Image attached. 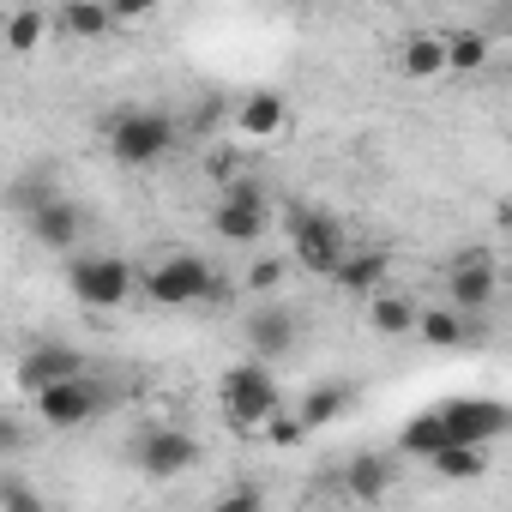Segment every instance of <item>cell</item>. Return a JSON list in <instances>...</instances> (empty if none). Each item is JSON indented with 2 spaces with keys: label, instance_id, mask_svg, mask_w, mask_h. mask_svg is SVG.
Here are the masks:
<instances>
[{
  "label": "cell",
  "instance_id": "1",
  "mask_svg": "<svg viewBox=\"0 0 512 512\" xmlns=\"http://www.w3.org/2000/svg\"><path fill=\"white\" fill-rule=\"evenodd\" d=\"M217 410H223V422H229L235 434L266 440V422L284 410V398H278V380L266 374V362H260V356L223 368V380H217Z\"/></svg>",
  "mask_w": 512,
  "mask_h": 512
},
{
  "label": "cell",
  "instance_id": "2",
  "mask_svg": "<svg viewBox=\"0 0 512 512\" xmlns=\"http://www.w3.org/2000/svg\"><path fill=\"white\" fill-rule=\"evenodd\" d=\"M139 290L157 302V308H193V302H223L229 284L211 272V260L175 247V253H157V260L139 272Z\"/></svg>",
  "mask_w": 512,
  "mask_h": 512
},
{
  "label": "cell",
  "instance_id": "3",
  "mask_svg": "<svg viewBox=\"0 0 512 512\" xmlns=\"http://www.w3.org/2000/svg\"><path fill=\"white\" fill-rule=\"evenodd\" d=\"M175 139H181V127H175L169 115H157V109H127V115L109 121V157L127 163V169L163 163V157L175 151Z\"/></svg>",
  "mask_w": 512,
  "mask_h": 512
},
{
  "label": "cell",
  "instance_id": "4",
  "mask_svg": "<svg viewBox=\"0 0 512 512\" xmlns=\"http://www.w3.org/2000/svg\"><path fill=\"white\" fill-rule=\"evenodd\" d=\"M109 386L91 374V368H79V374H67V380H55V386H43V392H31V404H37V422L43 428H85V422H97L103 410H109Z\"/></svg>",
  "mask_w": 512,
  "mask_h": 512
},
{
  "label": "cell",
  "instance_id": "5",
  "mask_svg": "<svg viewBox=\"0 0 512 512\" xmlns=\"http://www.w3.org/2000/svg\"><path fill=\"white\" fill-rule=\"evenodd\" d=\"M67 290L79 296V308L109 314V308H121L139 290V266L115 260V253H79V260L67 266Z\"/></svg>",
  "mask_w": 512,
  "mask_h": 512
},
{
  "label": "cell",
  "instance_id": "6",
  "mask_svg": "<svg viewBox=\"0 0 512 512\" xmlns=\"http://www.w3.org/2000/svg\"><path fill=\"white\" fill-rule=\"evenodd\" d=\"M211 229L223 241H260L272 229V205H266V187L247 181V175H229L223 181V199L211 205Z\"/></svg>",
  "mask_w": 512,
  "mask_h": 512
},
{
  "label": "cell",
  "instance_id": "7",
  "mask_svg": "<svg viewBox=\"0 0 512 512\" xmlns=\"http://www.w3.org/2000/svg\"><path fill=\"white\" fill-rule=\"evenodd\" d=\"M290 247H296V266H302V272L332 278V266L344 260V223L326 217V211H302V217L290 223Z\"/></svg>",
  "mask_w": 512,
  "mask_h": 512
},
{
  "label": "cell",
  "instance_id": "8",
  "mask_svg": "<svg viewBox=\"0 0 512 512\" xmlns=\"http://www.w3.org/2000/svg\"><path fill=\"white\" fill-rule=\"evenodd\" d=\"M133 464H139L145 476H181V470L199 464V440H193L187 428H175V422L145 428V434L133 440Z\"/></svg>",
  "mask_w": 512,
  "mask_h": 512
},
{
  "label": "cell",
  "instance_id": "9",
  "mask_svg": "<svg viewBox=\"0 0 512 512\" xmlns=\"http://www.w3.org/2000/svg\"><path fill=\"white\" fill-rule=\"evenodd\" d=\"M440 422H446V440H470V446H488L506 434V404L500 398H452L440 404Z\"/></svg>",
  "mask_w": 512,
  "mask_h": 512
},
{
  "label": "cell",
  "instance_id": "10",
  "mask_svg": "<svg viewBox=\"0 0 512 512\" xmlns=\"http://www.w3.org/2000/svg\"><path fill=\"white\" fill-rule=\"evenodd\" d=\"M446 290H452V308L482 314V308L494 302V290H500V278H494V253H482V247L458 253V260H452V278H446Z\"/></svg>",
  "mask_w": 512,
  "mask_h": 512
},
{
  "label": "cell",
  "instance_id": "11",
  "mask_svg": "<svg viewBox=\"0 0 512 512\" xmlns=\"http://www.w3.org/2000/svg\"><path fill=\"white\" fill-rule=\"evenodd\" d=\"M25 229H31V241H43V247H55V253H73V247H79V235H85V211H79L73 199L49 193L43 205H31V211H25Z\"/></svg>",
  "mask_w": 512,
  "mask_h": 512
},
{
  "label": "cell",
  "instance_id": "12",
  "mask_svg": "<svg viewBox=\"0 0 512 512\" xmlns=\"http://www.w3.org/2000/svg\"><path fill=\"white\" fill-rule=\"evenodd\" d=\"M79 368H91V362L73 344H31L19 356V392H43V386L67 380V374H79Z\"/></svg>",
  "mask_w": 512,
  "mask_h": 512
},
{
  "label": "cell",
  "instance_id": "13",
  "mask_svg": "<svg viewBox=\"0 0 512 512\" xmlns=\"http://www.w3.org/2000/svg\"><path fill=\"white\" fill-rule=\"evenodd\" d=\"M284 127H290V103H284L278 91H247V97L235 103V133L253 139V145L284 139Z\"/></svg>",
  "mask_w": 512,
  "mask_h": 512
},
{
  "label": "cell",
  "instance_id": "14",
  "mask_svg": "<svg viewBox=\"0 0 512 512\" xmlns=\"http://www.w3.org/2000/svg\"><path fill=\"white\" fill-rule=\"evenodd\" d=\"M428 350H464V344H482V326L464 314V308H416V326H410Z\"/></svg>",
  "mask_w": 512,
  "mask_h": 512
},
{
  "label": "cell",
  "instance_id": "15",
  "mask_svg": "<svg viewBox=\"0 0 512 512\" xmlns=\"http://www.w3.org/2000/svg\"><path fill=\"white\" fill-rule=\"evenodd\" d=\"M247 344H253L260 362H284L296 350V314L290 308H260L247 320Z\"/></svg>",
  "mask_w": 512,
  "mask_h": 512
},
{
  "label": "cell",
  "instance_id": "16",
  "mask_svg": "<svg viewBox=\"0 0 512 512\" xmlns=\"http://www.w3.org/2000/svg\"><path fill=\"white\" fill-rule=\"evenodd\" d=\"M332 284L350 290V296L380 290V284H386V253H374V247H368V253H350V247H344V260L332 266Z\"/></svg>",
  "mask_w": 512,
  "mask_h": 512
},
{
  "label": "cell",
  "instance_id": "17",
  "mask_svg": "<svg viewBox=\"0 0 512 512\" xmlns=\"http://www.w3.org/2000/svg\"><path fill=\"white\" fill-rule=\"evenodd\" d=\"M61 31L79 37V43H103L115 31V13H109V0H67V13H61Z\"/></svg>",
  "mask_w": 512,
  "mask_h": 512
},
{
  "label": "cell",
  "instance_id": "18",
  "mask_svg": "<svg viewBox=\"0 0 512 512\" xmlns=\"http://www.w3.org/2000/svg\"><path fill=\"white\" fill-rule=\"evenodd\" d=\"M428 464H434V476H446V482H476V476L488 470L482 446H470V440H446V446H434Z\"/></svg>",
  "mask_w": 512,
  "mask_h": 512
},
{
  "label": "cell",
  "instance_id": "19",
  "mask_svg": "<svg viewBox=\"0 0 512 512\" xmlns=\"http://www.w3.org/2000/svg\"><path fill=\"white\" fill-rule=\"evenodd\" d=\"M0 43H7L13 55L43 49V43H49V13H43V7H13L7 25H0Z\"/></svg>",
  "mask_w": 512,
  "mask_h": 512
},
{
  "label": "cell",
  "instance_id": "20",
  "mask_svg": "<svg viewBox=\"0 0 512 512\" xmlns=\"http://www.w3.org/2000/svg\"><path fill=\"white\" fill-rule=\"evenodd\" d=\"M368 326L380 338H404L416 326V302L410 296H386V290H368Z\"/></svg>",
  "mask_w": 512,
  "mask_h": 512
},
{
  "label": "cell",
  "instance_id": "21",
  "mask_svg": "<svg viewBox=\"0 0 512 512\" xmlns=\"http://www.w3.org/2000/svg\"><path fill=\"white\" fill-rule=\"evenodd\" d=\"M446 43V73L452 79H476L488 67V37L482 31H458V37H440Z\"/></svg>",
  "mask_w": 512,
  "mask_h": 512
},
{
  "label": "cell",
  "instance_id": "22",
  "mask_svg": "<svg viewBox=\"0 0 512 512\" xmlns=\"http://www.w3.org/2000/svg\"><path fill=\"white\" fill-rule=\"evenodd\" d=\"M350 398H356L350 386H314L296 416H302V428H326V422H338V416L350 410Z\"/></svg>",
  "mask_w": 512,
  "mask_h": 512
},
{
  "label": "cell",
  "instance_id": "23",
  "mask_svg": "<svg viewBox=\"0 0 512 512\" xmlns=\"http://www.w3.org/2000/svg\"><path fill=\"white\" fill-rule=\"evenodd\" d=\"M434 446H446V422H440V410H422V416H410V422L398 428V452L428 458Z\"/></svg>",
  "mask_w": 512,
  "mask_h": 512
},
{
  "label": "cell",
  "instance_id": "24",
  "mask_svg": "<svg viewBox=\"0 0 512 512\" xmlns=\"http://www.w3.org/2000/svg\"><path fill=\"white\" fill-rule=\"evenodd\" d=\"M404 73H410V79H446V43L428 37V31L410 37V43H404Z\"/></svg>",
  "mask_w": 512,
  "mask_h": 512
},
{
  "label": "cell",
  "instance_id": "25",
  "mask_svg": "<svg viewBox=\"0 0 512 512\" xmlns=\"http://www.w3.org/2000/svg\"><path fill=\"white\" fill-rule=\"evenodd\" d=\"M386 482H392V470H386L380 458H356V464H350V494H356V500H380Z\"/></svg>",
  "mask_w": 512,
  "mask_h": 512
},
{
  "label": "cell",
  "instance_id": "26",
  "mask_svg": "<svg viewBox=\"0 0 512 512\" xmlns=\"http://www.w3.org/2000/svg\"><path fill=\"white\" fill-rule=\"evenodd\" d=\"M241 284H247L253 296H278V284H284V260H278V253H272V260H253Z\"/></svg>",
  "mask_w": 512,
  "mask_h": 512
},
{
  "label": "cell",
  "instance_id": "27",
  "mask_svg": "<svg viewBox=\"0 0 512 512\" xmlns=\"http://www.w3.org/2000/svg\"><path fill=\"white\" fill-rule=\"evenodd\" d=\"M49 193H55V187H49L43 175H25V181H13V193H7V199H13V211L25 217V211H31V205H43Z\"/></svg>",
  "mask_w": 512,
  "mask_h": 512
},
{
  "label": "cell",
  "instance_id": "28",
  "mask_svg": "<svg viewBox=\"0 0 512 512\" xmlns=\"http://www.w3.org/2000/svg\"><path fill=\"white\" fill-rule=\"evenodd\" d=\"M0 506H19V512H37V506H43V494H37L31 482H19V476H0Z\"/></svg>",
  "mask_w": 512,
  "mask_h": 512
},
{
  "label": "cell",
  "instance_id": "29",
  "mask_svg": "<svg viewBox=\"0 0 512 512\" xmlns=\"http://www.w3.org/2000/svg\"><path fill=\"white\" fill-rule=\"evenodd\" d=\"M302 434H308L302 416H284V410H278V416L266 422V440H272V446H302Z\"/></svg>",
  "mask_w": 512,
  "mask_h": 512
},
{
  "label": "cell",
  "instance_id": "30",
  "mask_svg": "<svg viewBox=\"0 0 512 512\" xmlns=\"http://www.w3.org/2000/svg\"><path fill=\"white\" fill-rule=\"evenodd\" d=\"M25 446H31V428L13 422V416H0V458H13V452H25Z\"/></svg>",
  "mask_w": 512,
  "mask_h": 512
},
{
  "label": "cell",
  "instance_id": "31",
  "mask_svg": "<svg viewBox=\"0 0 512 512\" xmlns=\"http://www.w3.org/2000/svg\"><path fill=\"white\" fill-rule=\"evenodd\" d=\"M163 7V0H109V13H115V25H133V19H151Z\"/></svg>",
  "mask_w": 512,
  "mask_h": 512
},
{
  "label": "cell",
  "instance_id": "32",
  "mask_svg": "<svg viewBox=\"0 0 512 512\" xmlns=\"http://www.w3.org/2000/svg\"><path fill=\"white\" fill-rule=\"evenodd\" d=\"M247 506H260V488H235V494H223V512H247Z\"/></svg>",
  "mask_w": 512,
  "mask_h": 512
},
{
  "label": "cell",
  "instance_id": "33",
  "mask_svg": "<svg viewBox=\"0 0 512 512\" xmlns=\"http://www.w3.org/2000/svg\"><path fill=\"white\" fill-rule=\"evenodd\" d=\"M0 25H7V7H0Z\"/></svg>",
  "mask_w": 512,
  "mask_h": 512
}]
</instances>
